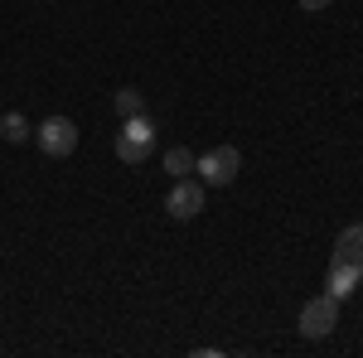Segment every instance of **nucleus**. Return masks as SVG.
I'll use <instances>...</instances> for the list:
<instances>
[{
    "label": "nucleus",
    "instance_id": "nucleus-7",
    "mask_svg": "<svg viewBox=\"0 0 363 358\" xmlns=\"http://www.w3.org/2000/svg\"><path fill=\"white\" fill-rule=\"evenodd\" d=\"M359 281H363V272H354V267L335 262V267H330V296H335V301H349V296L359 291Z\"/></svg>",
    "mask_w": 363,
    "mask_h": 358
},
{
    "label": "nucleus",
    "instance_id": "nucleus-10",
    "mask_svg": "<svg viewBox=\"0 0 363 358\" xmlns=\"http://www.w3.org/2000/svg\"><path fill=\"white\" fill-rule=\"evenodd\" d=\"M0 136L10 140V145H20V140H29V121L20 111H5V116H0Z\"/></svg>",
    "mask_w": 363,
    "mask_h": 358
},
{
    "label": "nucleus",
    "instance_id": "nucleus-5",
    "mask_svg": "<svg viewBox=\"0 0 363 358\" xmlns=\"http://www.w3.org/2000/svg\"><path fill=\"white\" fill-rule=\"evenodd\" d=\"M165 213L179 223H189L203 213V179H174V189L165 198Z\"/></svg>",
    "mask_w": 363,
    "mask_h": 358
},
{
    "label": "nucleus",
    "instance_id": "nucleus-2",
    "mask_svg": "<svg viewBox=\"0 0 363 358\" xmlns=\"http://www.w3.org/2000/svg\"><path fill=\"white\" fill-rule=\"evenodd\" d=\"M238 169H242V155H238L233 145H213V150H203V155L194 160V174L203 179V184H213V189L233 184Z\"/></svg>",
    "mask_w": 363,
    "mask_h": 358
},
{
    "label": "nucleus",
    "instance_id": "nucleus-3",
    "mask_svg": "<svg viewBox=\"0 0 363 358\" xmlns=\"http://www.w3.org/2000/svg\"><path fill=\"white\" fill-rule=\"evenodd\" d=\"M335 325H339V301L330 291L306 301V310H301V334L306 339H325V334H335Z\"/></svg>",
    "mask_w": 363,
    "mask_h": 358
},
{
    "label": "nucleus",
    "instance_id": "nucleus-9",
    "mask_svg": "<svg viewBox=\"0 0 363 358\" xmlns=\"http://www.w3.org/2000/svg\"><path fill=\"white\" fill-rule=\"evenodd\" d=\"M112 107H116V116L126 121V116H140V111H145V97H140L136 87H121V92L112 97Z\"/></svg>",
    "mask_w": 363,
    "mask_h": 358
},
{
    "label": "nucleus",
    "instance_id": "nucleus-4",
    "mask_svg": "<svg viewBox=\"0 0 363 358\" xmlns=\"http://www.w3.org/2000/svg\"><path fill=\"white\" fill-rule=\"evenodd\" d=\"M39 150L54 155V160L73 155V150H78V126H73L68 116H49V121H39Z\"/></svg>",
    "mask_w": 363,
    "mask_h": 358
},
{
    "label": "nucleus",
    "instance_id": "nucleus-11",
    "mask_svg": "<svg viewBox=\"0 0 363 358\" xmlns=\"http://www.w3.org/2000/svg\"><path fill=\"white\" fill-rule=\"evenodd\" d=\"M335 0H301V10H310V15H320V10H330Z\"/></svg>",
    "mask_w": 363,
    "mask_h": 358
},
{
    "label": "nucleus",
    "instance_id": "nucleus-1",
    "mask_svg": "<svg viewBox=\"0 0 363 358\" xmlns=\"http://www.w3.org/2000/svg\"><path fill=\"white\" fill-rule=\"evenodd\" d=\"M150 145H155V121L140 111V116H126L121 131H116V160L121 165H145L150 160Z\"/></svg>",
    "mask_w": 363,
    "mask_h": 358
},
{
    "label": "nucleus",
    "instance_id": "nucleus-8",
    "mask_svg": "<svg viewBox=\"0 0 363 358\" xmlns=\"http://www.w3.org/2000/svg\"><path fill=\"white\" fill-rule=\"evenodd\" d=\"M165 169L174 179H189L194 174V150H184V145H169L165 150Z\"/></svg>",
    "mask_w": 363,
    "mask_h": 358
},
{
    "label": "nucleus",
    "instance_id": "nucleus-6",
    "mask_svg": "<svg viewBox=\"0 0 363 358\" xmlns=\"http://www.w3.org/2000/svg\"><path fill=\"white\" fill-rule=\"evenodd\" d=\"M335 262H344V267L363 272V223H349V228L339 233V242H335Z\"/></svg>",
    "mask_w": 363,
    "mask_h": 358
}]
</instances>
